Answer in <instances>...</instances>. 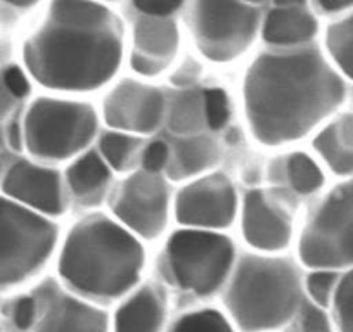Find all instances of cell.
<instances>
[{
    "label": "cell",
    "instance_id": "cell-43",
    "mask_svg": "<svg viewBox=\"0 0 353 332\" xmlns=\"http://www.w3.org/2000/svg\"><path fill=\"white\" fill-rule=\"evenodd\" d=\"M96 2H111V0H96Z\"/></svg>",
    "mask_w": 353,
    "mask_h": 332
},
{
    "label": "cell",
    "instance_id": "cell-13",
    "mask_svg": "<svg viewBox=\"0 0 353 332\" xmlns=\"http://www.w3.org/2000/svg\"><path fill=\"white\" fill-rule=\"evenodd\" d=\"M241 234L254 251L276 255L284 251L294 236L293 213L279 194L251 189L241 199Z\"/></svg>",
    "mask_w": 353,
    "mask_h": 332
},
{
    "label": "cell",
    "instance_id": "cell-12",
    "mask_svg": "<svg viewBox=\"0 0 353 332\" xmlns=\"http://www.w3.org/2000/svg\"><path fill=\"white\" fill-rule=\"evenodd\" d=\"M166 106L168 99L161 89L127 78L111 87L104 97L101 118L111 130L142 137L161 127L166 120Z\"/></svg>",
    "mask_w": 353,
    "mask_h": 332
},
{
    "label": "cell",
    "instance_id": "cell-27",
    "mask_svg": "<svg viewBox=\"0 0 353 332\" xmlns=\"http://www.w3.org/2000/svg\"><path fill=\"white\" fill-rule=\"evenodd\" d=\"M331 303L339 332H353V269L338 280Z\"/></svg>",
    "mask_w": 353,
    "mask_h": 332
},
{
    "label": "cell",
    "instance_id": "cell-23",
    "mask_svg": "<svg viewBox=\"0 0 353 332\" xmlns=\"http://www.w3.org/2000/svg\"><path fill=\"white\" fill-rule=\"evenodd\" d=\"M141 137L111 130L101 137L99 154L113 172H127L141 152Z\"/></svg>",
    "mask_w": 353,
    "mask_h": 332
},
{
    "label": "cell",
    "instance_id": "cell-7",
    "mask_svg": "<svg viewBox=\"0 0 353 332\" xmlns=\"http://www.w3.org/2000/svg\"><path fill=\"white\" fill-rule=\"evenodd\" d=\"M166 262L181 289L196 296H212L232 276L236 246L230 237L216 230L182 227L166 240Z\"/></svg>",
    "mask_w": 353,
    "mask_h": 332
},
{
    "label": "cell",
    "instance_id": "cell-20",
    "mask_svg": "<svg viewBox=\"0 0 353 332\" xmlns=\"http://www.w3.org/2000/svg\"><path fill=\"white\" fill-rule=\"evenodd\" d=\"M110 165L103 159L99 151L88 149L83 154L71 159L64 174V184L70 194L81 203H94L103 198L108 185L113 180Z\"/></svg>",
    "mask_w": 353,
    "mask_h": 332
},
{
    "label": "cell",
    "instance_id": "cell-1",
    "mask_svg": "<svg viewBox=\"0 0 353 332\" xmlns=\"http://www.w3.org/2000/svg\"><path fill=\"white\" fill-rule=\"evenodd\" d=\"M343 101L341 76L315 47L260 54L243 78L248 128L267 147L307 137Z\"/></svg>",
    "mask_w": 353,
    "mask_h": 332
},
{
    "label": "cell",
    "instance_id": "cell-21",
    "mask_svg": "<svg viewBox=\"0 0 353 332\" xmlns=\"http://www.w3.org/2000/svg\"><path fill=\"white\" fill-rule=\"evenodd\" d=\"M314 147L336 175H353V116L325 125L315 135Z\"/></svg>",
    "mask_w": 353,
    "mask_h": 332
},
{
    "label": "cell",
    "instance_id": "cell-18",
    "mask_svg": "<svg viewBox=\"0 0 353 332\" xmlns=\"http://www.w3.org/2000/svg\"><path fill=\"white\" fill-rule=\"evenodd\" d=\"M166 303L161 291L151 284L139 286L117 310L113 332H161Z\"/></svg>",
    "mask_w": 353,
    "mask_h": 332
},
{
    "label": "cell",
    "instance_id": "cell-19",
    "mask_svg": "<svg viewBox=\"0 0 353 332\" xmlns=\"http://www.w3.org/2000/svg\"><path fill=\"white\" fill-rule=\"evenodd\" d=\"M317 28V19L305 6L274 8L261 25V37L279 49H296L310 42Z\"/></svg>",
    "mask_w": 353,
    "mask_h": 332
},
{
    "label": "cell",
    "instance_id": "cell-25",
    "mask_svg": "<svg viewBox=\"0 0 353 332\" xmlns=\"http://www.w3.org/2000/svg\"><path fill=\"white\" fill-rule=\"evenodd\" d=\"M325 47L332 63L345 76L353 80V14L329 26Z\"/></svg>",
    "mask_w": 353,
    "mask_h": 332
},
{
    "label": "cell",
    "instance_id": "cell-31",
    "mask_svg": "<svg viewBox=\"0 0 353 332\" xmlns=\"http://www.w3.org/2000/svg\"><path fill=\"white\" fill-rule=\"evenodd\" d=\"M185 0H132V6L142 16H158V18H172L173 12L184 6Z\"/></svg>",
    "mask_w": 353,
    "mask_h": 332
},
{
    "label": "cell",
    "instance_id": "cell-17",
    "mask_svg": "<svg viewBox=\"0 0 353 332\" xmlns=\"http://www.w3.org/2000/svg\"><path fill=\"white\" fill-rule=\"evenodd\" d=\"M35 332H110V320L101 308L61 294L50 301Z\"/></svg>",
    "mask_w": 353,
    "mask_h": 332
},
{
    "label": "cell",
    "instance_id": "cell-38",
    "mask_svg": "<svg viewBox=\"0 0 353 332\" xmlns=\"http://www.w3.org/2000/svg\"><path fill=\"white\" fill-rule=\"evenodd\" d=\"M4 2H8V4L14 6V8L28 9V8H33V6L39 4L40 0H4Z\"/></svg>",
    "mask_w": 353,
    "mask_h": 332
},
{
    "label": "cell",
    "instance_id": "cell-10",
    "mask_svg": "<svg viewBox=\"0 0 353 332\" xmlns=\"http://www.w3.org/2000/svg\"><path fill=\"white\" fill-rule=\"evenodd\" d=\"M168 180L163 174L132 172L111 198V213L141 240H154L165 232L172 213Z\"/></svg>",
    "mask_w": 353,
    "mask_h": 332
},
{
    "label": "cell",
    "instance_id": "cell-22",
    "mask_svg": "<svg viewBox=\"0 0 353 332\" xmlns=\"http://www.w3.org/2000/svg\"><path fill=\"white\" fill-rule=\"evenodd\" d=\"M166 125L175 137L201 134L206 128L205 101L203 92L194 89L181 90L168 101Z\"/></svg>",
    "mask_w": 353,
    "mask_h": 332
},
{
    "label": "cell",
    "instance_id": "cell-28",
    "mask_svg": "<svg viewBox=\"0 0 353 332\" xmlns=\"http://www.w3.org/2000/svg\"><path fill=\"white\" fill-rule=\"evenodd\" d=\"M338 272L336 270L315 269L305 279V291L308 298L317 307L325 308L331 304L334 296L336 286H338Z\"/></svg>",
    "mask_w": 353,
    "mask_h": 332
},
{
    "label": "cell",
    "instance_id": "cell-6",
    "mask_svg": "<svg viewBox=\"0 0 353 332\" xmlns=\"http://www.w3.org/2000/svg\"><path fill=\"white\" fill-rule=\"evenodd\" d=\"M59 227L9 198H0V289L33 279L59 246Z\"/></svg>",
    "mask_w": 353,
    "mask_h": 332
},
{
    "label": "cell",
    "instance_id": "cell-5",
    "mask_svg": "<svg viewBox=\"0 0 353 332\" xmlns=\"http://www.w3.org/2000/svg\"><path fill=\"white\" fill-rule=\"evenodd\" d=\"M99 114L83 101L39 97L23 120V141L30 156L42 161H71L90 149Z\"/></svg>",
    "mask_w": 353,
    "mask_h": 332
},
{
    "label": "cell",
    "instance_id": "cell-41",
    "mask_svg": "<svg viewBox=\"0 0 353 332\" xmlns=\"http://www.w3.org/2000/svg\"><path fill=\"white\" fill-rule=\"evenodd\" d=\"M241 2H246V4H250V6H254V8H256L258 4H263L265 0H241Z\"/></svg>",
    "mask_w": 353,
    "mask_h": 332
},
{
    "label": "cell",
    "instance_id": "cell-16",
    "mask_svg": "<svg viewBox=\"0 0 353 332\" xmlns=\"http://www.w3.org/2000/svg\"><path fill=\"white\" fill-rule=\"evenodd\" d=\"M222 158V147L213 135H181L170 145L166 177L172 182H185L210 174Z\"/></svg>",
    "mask_w": 353,
    "mask_h": 332
},
{
    "label": "cell",
    "instance_id": "cell-39",
    "mask_svg": "<svg viewBox=\"0 0 353 332\" xmlns=\"http://www.w3.org/2000/svg\"><path fill=\"white\" fill-rule=\"evenodd\" d=\"M307 0H274L276 8H298V6H305Z\"/></svg>",
    "mask_w": 353,
    "mask_h": 332
},
{
    "label": "cell",
    "instance_id": "cell-14",
    "mask_svg": "<svg viewBox=\"0 0 353 332\" xmlns=\"http://www.w3.org/2000/svg\"><path fill=\"white\" fill-rule=\"evenodd\" d=\"M6 198L43 216H61L66 211V184L61 174L39 163L16 161L2 178Z\"/></svg>",
    "mask_w": 353,
    "mask_h": 332
},
{
    "label": "cell",
    "instance_id": "cell-9",
    "mask_svg": "<svg viewBox=\"0 0 353 332\" xmlns=\"http://www.w3.org/2000/svg\"><path fill=\"white\" fill-rule=\"evenodd\" d=\"M191 30L199 52L213 63L243 56L260 30V12L241 0H194Z\"/></svg>",
    "mask_w": 353,
    "mask_h": 332
},
{
    "label": "cell",
    "instance_id": "cell-24",
    "mask_svg": "<svg viewBox=\"0 0 353 332\" xmlns=\"http://www.w3.org/2000/svg\"><path fill=\"white\" fill-rule=\"evenodd\" d=\"M286 175L294 192L301 196L315 194L324 185V172L307 152H293L286 159Z\"/></svg>",
    "mask_w": 353,
    "mask_h": 332
},
{
    "label": "cell",
    "instance_id": "cell-33",
    "mask_svg": "<svg viewBox=\"0 0 353 332\" xmlns=\"http://www.w3.org/2000/svg\"><path fill=\"white\" fill-rule=\"evenodd\" d=\"M2 80H4L6 87L11 90V94L16 99H25V97H28L30 90H32L28 76H26L25 71L18 66L8 68V70L2 73Z\"/></svg>",
    "mask_w": 353,
    "mask_h": 332
},
{
    "label": "cell",
    "instance_id": "cell-37",
    "mask_svg": "<svg viewBox=\"0 0 353 332\" xmlns=\"http://www.w3.org/2000/svg\"><path fill=\"white\" fill-rule=\"evenodd\" d=\"M315 4L324 12H339L352 8L353 0H315Z\"/></svg>",
    "mask_w": 353,
    "mask_h": 332
},
{
    "label": "cell",
    "instance_id": "cell-30",
    "mask_svg": "<svg viewBox=\"0 0 353 332\" xmlns=\"http://www.w3.org/2000/svg\"><path fill=\"white\" fill-rule=\"evenodd\" d=\"M170 161V144L163 141H152L142 151V170L151 174H163Z\"/></svg>",
    "mask_w": 353,
    "mask_h": 332
},
{
    "label": "cell",
    "instance_id": "cell-15",
    "mask_svg": "<svg viewBox=\"0 0 353 332\" xmlns=\"http://www.w3.org/2000/svg\"><path fill=\"white\" fill-rule=\"evenodd\" d=\"M130 64L141 76H158L181 47V32L173 18L139 16L134 25Z\"/></svg>",
    "mask_w": 353,
    "mask_h": 332
},
{
    "label": "cell",
    "instance_id": "cell-40",
    "mask_svg": "<svg viewBox=\"0 0 353 332\" xmlns=\"http://www.w3.org/2000/svg\"><path fill=\"white\" fill-rule=\"evenodd\" d=\"M6 130H4V127H2V123H0V151H2V149H4V145H6Z\"/></svg>",
    "mask_w": 353,
    "mask_h": 332
},
{
    "label": "cell",
    "instance_id": "cell-2",
    "mask_svg": "<svg viewBox=\"0 0 353 332\" xmlns=\"http://www.w3.org/2000/svg\"><path fill=\"white\" fill-rule=\"evenodd\" d=\"M26 70L46 89L87 94L106 87L123 61L120 19L96 0H54L23 47Z\"/></svg>",
    "mask_w": 353,
    "mask_h": 332
},
{
    "label": "cell",
    "instance_id": "cell-32",
    "mask_svg": "<svg viewBox=\"0 0 353 332\" xmlns=\"http://www.w3.org/2000/svg\"><path fill=\"white\" fill-rule=\"evenodd\" d=\"M301 329L303 332H331V322L324 308L314 303H301Z\"/></svg>",
    "mask_w": 353,
    "mask_h": 332
},
{
    "label": "cell",
    "instance_id": "cell-11",
    "mask_svg": "<svg viewBox=\"0 0 353 332\" xmlns=\"http://www.w3.org/2000/svg\"><path fill=\"white\" fill-rule=\"evenodd\" d=\"M241 199L227 175L210 172L189 180L173 199V215L188 229H227L239 215Z\"/></svg>",
    "mask_w": 353,
    "mask_h": 332
},
{
    "label": "cell",
    "instance_id": "cell-36",
    "mask_svg": "<svg viewBox=\"0 0 353 332\" xmlns=\"http://www.w3.org/2000/svg\"><path fill=\"white\" fill-rule=\"evenodd\" d=\"M6 141H8L9 147L12 151H23L25 149V141H23V123H19L18 120L12 121L9 125V128L6 130Z\"/></svg>",
    "mask_w": 353,
    "mask_h": 332
},
{
    "label": "cell",
    "instance_id": "cell-4",
    "mask_svg": "<svg viewBox=\"0 0 353 332\" xmlns=\"http://www.w3.org/2000/svg\"><path fill=\"white\" fill-rule=\"evenodd\" d=\"M300 272L291 260L272 255H246L236 262L225 284L227 313L243 332H276L300 311Z\"/></svg>",
    "mask_w": 353,
    "mask_h": 332
},
{
    "label": "cell",
    "instance_id": "cell-8",
    "mask_svg": "<svg viewBox=\"0 0 353 332\" xmlns=\"http://www.w3.org/2000/svg\"><path fill=\"white\" fill-rule=\"evenodd\" d=\"M298 258L312 270L353 267V180L332 189L310 213L298 237Z\"/></svg>",
    "mask_w": 353,
    "mask_h": 332
},
{
    "label": "cell",
    "instance_id": "cell-35",
    "mask_svg": "<svg viewBox=\"0 0 353 332\" xmlns=\"http://www.w3.org/2000/svg\"><path fill=\"white\" fill-rule=\"evenodd\" d=\"M18 101L19 99H16L11 94V90L6 87L4 80H2V74H0V123L8 120L14 113V107L18 104Z\"/></svg>",
    "mask_w": 353,
    "mask_h": 332
},
{
    "label": "cell",
    "instance_id": "cell-26",
    "mask_svg": "<svg viewBox=\"0 0 353 332\" xmlns=\"http://www.w3.org/2000/svg\"><path fill=\"white\" fill-rule=\"evenodd\" d=\"M172 332H236V327L222 311L206 308L182 315Z\"/></svg>",
    "mask_w": 353,
    "mask_h": 332
},
{
    "label": "cell",
    "instance_id": "cell-29",
    "mask_svg": "<svg viewBox=\"0 0 353 332\" xmlns=\"http://www.w3.org/2000/svg\"><path fill=\"white\" fill-rule=\"evenodd\" d=\"M203 101H205L206 127H208V130H223L230 120V101L225 90L219 89V87L203 90Z\"/></svg>",
    "mask_w": 353,
    "mask_h": 332
},
{
    "label": "cell",
    "instance_id": "cell-34",
    "mask_svg": "<svg viewBox=\"0 0 353 332\" xmlns=\"http://www.w3.org/2000/svg\"><path fill=\"white\" fill-rule=\"evenodd\" d=\"M37 318V303L33 298H21L14 307V322L19 329L32 327Z\"/></svg>",
    "mask_w": 353,
    "mask_h": 332
},
{
    "label": "cell",
    "instance_id": "cell-3",
    "mask_svg": "<svg viewBox=\"0 0 353 332\" xmlns=\"http://www.w3.org/2000/svg\"><path fill=\"white\" fill-rule=\"evenodd\" d=\"M145 249L137 236L113 216L78 220L59 242L57 273L70 289L94 300H117L137 287Z\"/></svg>",
    "mask_w": 353,
    "mask_h": 332
},
{
    "label": "cell",
    "instance_id": "cell-42",
    "mask_svg": "<svg viewBox=\"0 0 353 332\" xmlns=\"http://www.w3.org/2000/svg\"><path fill=\"white\" fill-rule=\"evenodd\" d=\"M4 163H2V159H0V182H2V178H4Z\"/></svg>",
    "mask_w": 353,
    "mask_h": 332
}]
</instances>
